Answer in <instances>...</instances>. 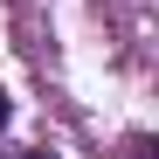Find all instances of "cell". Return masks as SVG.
<instances>
[{
	"instance_id": "cell-2",
	"label": "cell",
	"mask_w": 159,
	"mask_h": 159,
	"mask_svg": "<svg viewBox=\"0 0 159 159\" xmlns=\"http://www.w3.org/2000/svg\"><path fill=\"white\" fill-rule=\"evenodd\" d=\"M21 159H48V152H21Z\"/></svg>"
},
{
	"instance_id": "cell-1",
	"label": "cell",
	"mask_w": 159,
	"mask_h": 159,
	"mask_svg": "<svg viewBox=\"0 0 159 159\" xmlns=\"http://www.w3.org/2000/svg\"><path fill=\"white\" fill-rule=\"evenodd\" d=\"M7 118H14V104H7V83H0V131H7Z\"/></svg>"
}]
</instances>
